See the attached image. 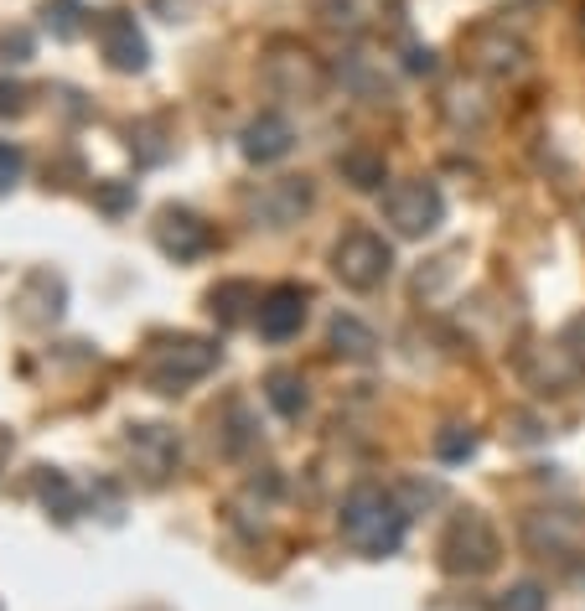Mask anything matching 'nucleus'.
Here are the masks:
<instances>
[{
	"mask_svg": "<svg viewBox=\"0 0 585 611\" xmlns=\"http://www.w3.org/2000/svg\"><path fill=\"white\" fill-rule=\"evenodd\" d=\"M342 540L358 549V555H368V560H384V555H394L399 544H404V529H410V514L394 503V493H384L374 482H363V487H352L342 497Z\"/></svg>",
	"mask_w": 585,
	"mask_h": 611,
	"instance_id": "nucleus-1",
	"label": "nucleus"
},
{
	"mask_svg": "<svg viewBox=\"0 0 585 611\" xmlns=\"http://www.w3.org/2000/svg\"><path fill=\"white\" fill-rule=\"evenodd\" d=\"M332 270L348 290H378L394 270V249L374 234V229H352L332 244Z\"/></svg>",
	"mask_w": 585,
	"mask_h": 611,
	"instance_id": "nucleus-2",
	"label": "nucleus"
},
{
	"mask_svg": "<svg viewBox=\"0 0 585 611\" xmlns=\"http://www.w3.org/2000/svg\"><path fill=\"white\" fill-rule=\"evenodd\" d=\"M441 218H445V197H441V187L425 182V177H415V182H394V187L384 192V223H389L394 234L425 238V234H435Z\"/></svg>",
	"mask_w": 585,
	"mask_h": 611,
	"instance_id": "nucleus-3",
	"label": "nucleus"
},
{
	"mask_svg": "<svg viewBox=\"0 0 585 611\" xmlns=\"http://www.w3.org/2000/svg\"><path fill=\"white\" fill-rule=\"evenodd\" d=\"M441 564L451 575H487L497 564V534L482 514H461L441 540Z\"/></svg>",
	"mask_w": 585,
	"mask_h": 611,
	"instance_id": "nucleus-4",
	"label": "nucleus"
},
{
	"mask_svg": "<svg viewBox=\"0 0 585 611\" xmlns=\"http://www.w3.org/2000/svg\"><path fill=\"white\" fill-rule=\"evenodd\" d=\"M212 363H218V348H212V342L177 337V342H161V348L151 353V363H145V378H151L161 394H177V389L197 384L203 374H212Z\"/></svg>",
	"mask_w": 585,
	"mask_h": 611,
	"instance_id": "nucleus-5",
	"label": "nucleus"
},
{
	"mask_svg": "<svg viewBox=\"0 0 585 611\" xmlns=\"http://www.w3.org/2000/svg\"><path fill=\"white\" fill-rule=\"evenodd\" d=\"M264 78L281 89V94H301V99H316L327 89V68L311 57V52H296V48H275L264 57Z\"/></svg>",
	"mask_w": 585,
	"mask_h": 611,
	"instance_id": "nucleus-6",
	"label": "nucleus"
},
{
	"mask_svg": "<svg viewBox=\"0 0 585 611\" xmlns=\"http://www.w3.org/2000/svg\"><path fill=\"white\" fill-rule=\"evenodd\" d=\"M125 456H130V467L151 477V482H161L166 471H177V456H182V441L166 430V425H135L130 435H125Z\"/></svg>",
	"mask_w": 585,
	"mask_h": 611,
	"instance_id": "nucleus-7",
	"label": "nucleus"
},
{
	"mask_svg": "<svg viewBox=\"0 0 585 611\" xmlns=\"http://www.w3.org/2000/svg\"><path fill=\"white\" fill-rule=\"evenodd\" d=\"M306 306H311V290H301V285H275V290L259 296L255 322L270 342H285V337H296L306 327Z\"/></svg>",
	"mask_w": 585,
	"mask_h": 611,
	"instance_id": "nucleus-8",
	"label": "nucleus"
},
{
	"mask_svg": "<svg viewBox=\"0 0 585 611\" xmlns=\"http://www.w3.org/2000/svg\"><path fill=\"white\" fill-rule=\"evenodd\" d=\"M471 68H482L487 78H518V73L529 68V48L508 37V26H482L477 37H471Z\"/></svg>",
	"mask_w": 585,
	"mask_h": 611,
	"instance_id": "nucleus-9",
	"label": "nucleus"
},
{
	"mask_svg": "<svg viewBox=\"0 0 585 611\" xmlns=\"http://www.w3.org/2000/svg\"><path fill=\"white\" fill-rule=\"evenodd\" d=\"M311 208V182L306 177H281V182H264V187L249 197V212L270 229H285V223H301V212Z\"/></svg>",
	"mask_w": 585,
	"mask_h": 611,
	"instance_id": "nucleus-10",
	"label": "nucleus"
},
{
	"mask_svg": "<svg viewBox=\"0 0 585 611\" xmlns=\"http://www.w3.org/2000/svg\"><path fill=\"white\" fill-rule=\"evenodd\" d=\"M99 42H104L109 68H119V73H141L145 68V37H141V26H135V16L109 11V16L99 22Z\"/></svg>",
	"mask_w": 585,
	"mask_h": 611,
	"instance_id": "nucleus-11",
	"label": "nucleus"
},
{
	"mask_svg": "<svg viewBox=\"0 0 585 611\" xmlns=\"http://www.w3.org/2000/svg\"><path fill=\"white\" fill-rule=\"evenodd\" d=\"M290 145H296V125L285 115H259L244 125V156L259 166H270V161H281V156H290Z\"/></svg>",
	"mask_w": 585,
	"mask_h": 611,
	"instance_id": "nucleus-12",
	"label": "nucleus"
},
{
	"mask_svg": "<svg viewBox=\"0 0 585 611\" xmlns=\"http://www.w3.org/2000/svg\"><path fill=\"white\" fill-rule=\"evenodd\" d=\"M529 549H538L544 560L555 555V560H570V544L585 534V523L570 508H560V514H538V518H529Z\"/></svg>",
	"mask_w": 585,
	"mask_h": 611,
	"instance_id": "nucleus-13",
	"label": "nucleus"
},
{
	"mask_svg": "<svg viewBox=\"0 0 585 611\" xmlns=\"http://www.w3.org/2000/svg\"><path fill=\"white\" fill-rule=\"evenodd\" d=\"M156 244H161L171 259H197L203 249L212 244V234H208V223H197L192 212H161V223H156Z\"/></svg>",
	"mask_w": 585,
	"mask_h": 611,
	"instance_id": "nucleus-14",
	"label": "nucleus"
},
{
	"mask_svg": "<svg viewBox=\"0 0 585 611\" xmlns=\"http://www.w3.org/2000/svg\"><path fill=\"white\" fill-rule=\"evenodd\" d=\"M384 11H394V0H316V16L337 31H368L384 22Z\"/></svg>",
	"mask_w": 585,
	"mask_h": 611,
	"instance_id": "nucleus-15",
	"label": "nucleus"
},
{
	"mask_svg": "<svg viewBox=\"0 0 585 611\" xmlns=\"http://www.w3.org/2000/svg\"><path fill=\"white\" fill-rule=\"evenodd\" d=\"M337 171H342V182H352L358 192H378L384 182H389V166H384V151H368V145H352V151H342V161H337Z\"/></svg>",
	"mask_w": 585,
	"mask_h": 611,
	"instance_id": "nucleus-16",
	"label": "nucleus"
},
{
	"mask_svg": "<svg viewBox=\"0 0 585 611\" xmlns=\"http://www.w3.org/2000/svg\"><path fill=\"white\" fill-rule=\"evenodd\" d=\"M374 348H378V332L368 322H358V316H337L332 322V353L363 363V358H374Z\"/></svg>",
	"mask_w": 585,
	"mask_h": 611,
	"instance_id": "nucleus-17",
	"label": "nucleus"
},
{
	"mask_svg": "<svg viewBox=\"0 0 585 611\" xmlns=\"http://www.w3.org/2000/svg\"><path fill=\"white\" fill-rule=\"evenodd\" d=\"M264 400L275 404V410H281L285 420H296V415H301L306 410V384H301V374H270L264 378Z\"/></svg>",
	"mask_w": 585,
	"mask_h": 611,
	"instance_id": "nucleus-18",
	"label": "nucleus"
},
{
	"mask_svg": "<svg viewBox=\"0 0 585 611\" xmlns=\"http://www.w3.org/2000/svg\"><path fill=\"white\" fill-rule=\"evenodd\" d=\"M37 493H42V503H48V508L63 518V523H68V518H78V493H73V482L63 477V471H42Z\"/></svg>",
	"mask_w": 585,
	"mask_h": 611,
	"instance_id": "nucleus-19",
	"label": "nucleus"
},
{
	"mask_svg": "<svg viewBox=\"0 0 585 611\" xmlns=\"http://www.w3.org/2000/svg\"><path fill=\"white\" fill-rule=\"evenodd\" d=\"M42 22H48L52 37L73 42V37L83 31V0H48V5H42Z\"/></svg>",
	"mask_w": 585,
	"mask_h": 611,
	"instance_id": "nucleus-20",
	"label": "nucleus"
},
{
	"mask_svg": "<svg viewBox=\"0 0 585 611\" xmlns=\"http://www.w3.org/2000/svg\"><path fill=\"white\" fill-rule=\"evenodd\" d=\"M435 451H441V461H461V456H471V451H477V435H471V430H461V425H451L445 435H435Z\"/></svg>",
	"mask_w": 585,
	"mask_h": 611,
	"instance_id": "nucleus-21",
	"label": "nucleus"
},
{
	"mask_svg": "<svg viewBox=\"0 0 585 611\" xmlns=\"http://www.w3.org/2000/svg\"><path fill=\"white\" fill-rule=\"evenodd\" d=\"M31 57V31L26 26H5L0 31V63H26Z\"/></svg>",
	"mask_w": 585,
	"mask_h": 611,
	"instance_id": "nucleus-22",
	"label": "nucleus"
},
{
	"mask_svg": "<svg viewBox=\"0 0 585 611\" xmlns=\"http://www.w3.org/2000/svg\"><path fill=\"white\" fill-rule=\"evenodd\" d=\"M244 296H249V285H218V290H212V311H218V306H223V322H238V316H244Z\"/></svg>",
	"mask_w": 585,
	"mask_h": 611,
	"instance_id": "nucleus-23",
	"label": "nucleus"
},
{
	"mask_svg": "<svg viewBox=\"0 0 585 611\" xmlns=\"http://www.w3.org/2000/svg\"><path fill=\"white\" fill-rule=\"evenodd\" d=\"M503 611H544V590L534 581H523V586H514L503 596Z\"/></svg>",
	"mask_w": 585,
	"mask_h": 611,
	"instance_id": "nucleus-24",
	"label": "nucleus"
},
{
	"mask_svg": "<svg viewBox=\"0 0 585 611\" xmlns=\"http://www.w3.org/2000/svg\"><path fill=\"white\" fill-rule=\"evenodd\" d=\"M22 182V151L11 141H0V192H11Z\"/></svg>",
	"mask_w": 585,
	"mask_h": 611,
	"instance_id": "nucleus-25",
	"label": "nucleus"
},
{
	"mask_svg": "<svg viewBox=\"0 0 585 611\" xmlns=\"http://www.w3.org/2000/svg\"><path fill=\"white\" fill-rule=\"evenodd\" d=\"M560 342H564V353L575 358V368H581V374H585V316H575V322L564 327V337H560Z\"/></svg>",
	"mask_w": 585,
	"mask_h": 611,
	"instance_id": "nucleus-26",
	"label": "nucleus"
},
{
	"mask_svg": "<svg viewBox=\"0 0 585 611\" xmlns=\"http://www.w3.org/2000/svg\"><path fill=\"white\" fill-rule=\"evenodd\" d=\"M22 89H16V83H5V78H0V115H16V109H22Z\"/></svg>",
	"mask_w": 585,
	"mask_h": 611,
	"instance_id": "nucleus-27",
	"label": "nucleus"
},
{
	"mask_svg": "<svg viewBox=\"0 0 585 611\" xmlns=\"http://www.w3.org/2000/svg\"><path fill=\"white\" fill-rule=\"evenodd\" d=\"M151 5L161 11L166 22H182V11H187V5H197V0H151Z\"/></svg>",
	"mask_w": 585,
	"mask_h": 611,
	"instance_id": "nucleus-28",
	"label": "nucleus"
},
{
	"mask_svg": "<svg viewBox=\"0 0 585 611\" xmlns=\"http://www.w3.org/2000/svg\"><path fill=\"white\" fill-rule=\"evenodd\" d=\"M410 73H435V52L415 48V52H410Z\"/></svg>",
	"mask_w": 585,
	"mask_h": 611,
	"instance_id": "nucleus-29",
	"label": "nucleus"
}]
</instances>
